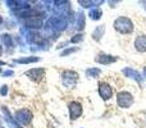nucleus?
Masks as SVG:
<instances>
[{
	"label": "nucleus",
	"mask_w": 146,
	"mask_h": 128,
	"mask_svg": "<svg viewBox=\"0 0 146 128\" xmlns=\"http://www.w3.org/2000/svg\"><path fill=\"white\" fill-rule=\"evenodd\" d=\"M95 62L99 64H103V65H109V64L115 63L117 56L109 55V54H105V53H100V54H98V56L95 58Z\"/></svg>",
	"instance_id": "nucleus-10"
},
{
	"label": "nucleus",
	"mask_w": 146,
	"mask_h": 128,
	"mask_svg": "<svg viewBox=\"0 0 146 128\" xmlns=\"http://www.w3.org/2000/svg\"><path fill=\"white\" fill-rule=\"evenodd\" d=\"M1 111H3V114H4L5 122H7V124L10 128H22L21 124L17 123V121L14 119V117H12V114H10V111L8 110L7 106H1Z\"/></svg>",
	"instance_id": "nucleus-11"
},
{
	"label": "nucleus",
	"mask_w": 146,
	"mask_h": 128,
	"mask_svg": "<svg viewBox=\"0 0 146 128\" xmlns=\"http://www.w3.org/2000/svg\"><path fill=\"white\" fill-rule=\"evenodd\" d=\"M14 74V72L13 70H5V72H3V76L4 77H8V76H13Z\"/></svg>",
	"instance_id": "nucleus-24"
},
{
	"label": "nucleus",
	"mask_w": 146,
	"mask_h": 128,
	"mask_svg": "<svg viewBox=\"0 0 146 128\" xmlns=\"http://www.w3.org/2000/svg\"><path fill=\"white\" fill-rule=\"evenodd\" d=\"M1 54H3V48H1V45H0V56H1Z\"/></svg>",
	"instance_id": "nucleus-25"
},
{
	"label": "nucleus",
	"mask_w": 146,
	"mask_h": 128,
	"mask_svg": "<svg viewBox=\"0 0 146 128\" xmlns=\"http://www.w3.org/2000/svg\"><path fill=\"white\" fill-rule=\"evenodd\" d=\"M13 117L17 121V123L21 124V126H27L32 121V113L28 109H19V110L15 111Z\"/></svg>",
	"instance_id": "nucleus-4"
},
{
	"label": "nucleus",
	"mask_w": 146,
	"mask_h": 128,
	"mask_svg": "<svg viewBox=\"0 0 146 128\" xmlns=\"http://www.w3.org/2000/svg\"><path fill=\"white\" fill-rule=\"evenodd\" d=\"M104 32H105V26H104V25L99 26V27H96L95 30H94V32H92V38H94L95 41H100L101 37L104 36Z\"/></svg>",
	"instance_id": "nucleus-15"
},
{
	"label": "nucleus",
	"mask_w": 146,
	"mask_h": 128,
	"mask_svg": "<svg viewBox=\"0 0 146 128\" xmlns=\"http://www.w3.org/2000/svg\"><path fill=\"white\" fill-rule=\"evenodd\" d=\"M135 49L139 53H146V35H140L135 40Z\"/></svg>",
	"instance_id": "nucleus-13"
},
{
	"label": "nucleus",
	"mask_w": 146,
	"mask_h": 128,
	"mask_svg": "<svg viewBox=\"0 0 146 128\" xmlns=\"http://www.w3.org/2000/svg\"><path fill=\"white\" fill-rule=\"evenodd\" d=\"M98 91H99V95L103 100H110L111 96H113V88L109 83L106 82H100L98 86Z\"/></svg>",
	"instance_id": "nucleus-6"
},
{
	"label": "nucleus",
	"mask_w": 146,
	"mask_h": 128,
	"mask_svg": "<svg viewBox=\"0 0 146 128\" xmlns=\"http://www.w3.org/2000/svg\"><path fill=\"white\" fill-rule=\"evenodd\" d=\"M101 73V69L100 68H88L86 69V76L87 78H98Z\"/></svg>",
	"instance_id": "nucleus-18"
},
{
	"label": "nucleus",
	"mask_w": 146,
	"mask_h": 128,
	"mask_svg": "<svg viewBox=\"0 0 146 128\" xmlns=\"http://www.w3.org/2000/svg\"><path fill=\"white\" fill-rule=\"evenodd\" d=\"M0 128H3V127H0Z\"/></svg>",
	"instance_id": "nucleus-30"
},
{
	"label": "nucleus",
	"mask_w": 146,
	"mask_h": 128,
	"mask_svg": "<svg viewBox=\"0 0 146 128\" xmlns=\"http://www.w3.org/2000/svg\"><path fill=\"white\" fill-rule=\"evenodd\" d=\"M3 21H4V19H3V17H1V15H0V25H1V23H3Z\"/></svg>",
	"instance_id": "nucleus-27"
},
{
	"label": "nucleus",
	"mask_w": 146,
	"mask_h": 128,
	"mask_svg": "<svg viewBox=\"0 0 146 128\" xmlns=\"http://www.w3.org/2000/svg\"><path fill=\"white\" fill-rule=\"evenodd\" d=\"M101 15H103V10L100 8H94L88 12V18L92 21H99L101 18Z\"/></svg>",
	"instance_id": "nucleus-16"
},
{
	"label": "nucleus",
	"mask_w": 146,
	"mask_h": 128,
	"mask_svg": "<svg viewBox=\"0 0 146 128\" xmlns=\"http://www.w3.org/2000/svg\"><path fill=\"white\" fill-rule=\"evenodd\" d=\"M48 26L49 28H51V30H54L55 32H60V31H64L67 27V21L66 18L63 17H51L50 19H49L48 22Z\"/></svg>",
	"instance_id": "nucleus-5"
},
{
	"label": "nucleus",
	"mask_w": 146,
	"mask_h": 128,
	"mask_svg": "<svg viewBox=\"0 0 146 128\" xmlns=\"http://www.w3.org/2000/svg\"><path fill=\"white\" fill-rule=\"evenodd\" d=\"M86 26V17L83 14V12H78L77 14V30L82 31Z\"/></svg>",
	"instance_id": "nucleus-17"
},
{
	"label": "nucleus",
	"mask_w": 146,
	"mask_h": 128,
	"mask_svg": "<svg viewBox=\"0 0 146 128\" xmlns=\"http://www.w3.org/2000/svg\"><path fill=\"white\" fill-rule=\"evenodd\" d=\"M41 59L37 58V56H23V58L19 59H14V62L18 64H31V63H37Z\"/></svg>",
	"instance_id": "nucleus-14"
},
{
	"label": "nucleus",
	"mask_w": 146,
	"mask_h": 128,
	"mask_svg": "<svg viewBox=\"0 0 146 128\" xmlns=\"http://www.w3.org/2000/svg\"><path fill=\"white\" fill-rule=\"evenodd\" d=\"M144 77H145V78H146V67H145V68H144Z\"/></svg>",
	"instance_id": "nucleus-26"
},
{
	"label": "nucleus",
	"mask_w": 146,
	"mask_h": 128,
	"mask_svg": "<svg viewBox=\"0 0 146 128\" xmlns=\"http://www.w3.org/2000/svg\"><path fill=\"white\" fill-rule=\"evenodd\" d=\"M0 40L3 41V44H4L5 46H8V48H13L14 46V44H13V38L10 35H8V33H3L1 36H0Z\"/></svg>",
	"instance_id": "nucleus-19"
},
{
	"label": "nucleus",
	"mask_w": 146,
	"mask_h": 128,
	"mask_svg": "<svg viewBox=\"0 0 146 128\" xmlns=\"http://www.w3.org/2000/svg\"><path fill=\"white\" fill-rule=\"evenodd\" d=\"M82 41H83V35L82 33H77V35H74L71 40H69V42L71 44H77V42H82Z\"/></svg>",
	"instance_id": "nucleus-21"
},
{
	"label": "nucleus",
	"mask_w": 146,
	"mask_h": 128,
	"mask_svg": "<svg viewBox=\"0 0 146 128\" xmlns=\"http://www.w3.org/2000/svg\"><path fill=\"white\" fill-rule=\"evenodd\" d=\"M117 104L122 109H128L133 104V96L128 91H121L117 95Z\"/></svg>",
	"instance_id": "nucleus-3"
},
{
	"label": "nucleus",
	"mask_w": 146,
	"mask_h": 128,
	"mask_svg": "<svg viewBox=\"0 0 146 128\" xmlns=\"http://www.w3.org/2000/svg\"><path fill=\"white\" fill-rule=\"evenodd\" d=\"M0 73H1V68H0Z\"/></svg>",
	"instance_id": "nucleus-29"
},
{
	"label": "nucleus",
	"mask_w": 146,
	"mask_h": 128,
	"mask_svg": "<svg viewBox=\"0 0 146 128\" xmlns=\"http://www.w3.org/2000/svg\"><path fill=\"white\" fill-rule=\"evenodd\" d=\"M8 94V86L7 85H3L1 88H0V95L1 96H7Z\"/></svg>",
	"instance_id": "nucleus-23"
},
{
	"label": "nucleus",
	"mask_w": 146,
	"mask_h": 128,
	"mask_svg": "<svg viewBox=\"0 0 146 128\" xmlns=\"http://www.w3.org/2000/svg\"><path fill=\"white\" fill-rule=\"evenodd\" d=\"M68 111H69V118L71 121H76L82 115V105L78 101H71L68 104Z\"/></svg>",
	"instance_id": "nucleus-7"
},
{
	"label": "nucleus",
	"mask_w": 146,
	"mask_h": 128,
	"mask_svg": "<svg viewBox=\"0 0 146 128\" xmlns=\"http://www.w3.org/2000/svg\"><path fill=\"white\" fill-rule=\"evenodd\" d=\"M114 30L122 35H129L133 32V22L127 17H118L114 21Z\"/></svg>",
	"instance_id": "nucleus-1"
},
{
	"label": "nucleus",
	"mask_w": 146,
	"mask_h": 128,
	"mask_svg": "<svg viewBox=\"0 0 146 128\" xmlns=\"http://www.w3.org/2000/svg\"><path fill=\"white\" fill-rule=\"evenodd\" d=\"M103 1H86V0H78V4L82 5L83 8H92L96 4H101Z\"/></svg>",
	"instance_id": "nucleus-20"
},
{
	"label": "nucleus",
	"mask_w": 146,
	"mask_h": 128,
	"mask_svg": "<svg viewBox=\"0 0 146 128\" xmlns=\"http://www.w3.org/2000/svg\"><path fill=\"white\" fill-rule=\"evenodd\" d=\"M25 25H26V27H28V28L38 30V28L42 27V19H41L40 17H37V15H35V17H30V18L26 19Z\"/></svg>",
	"instance_id": "nucleus-12"
},
{
	"label": "nucleus",
	"mask_w": 146,
	"mask_h": 128,
	"mask_svg": "<svg viewBox=\"0 0 146 128\" xmlns=\"http://www.w3.org/2000/svg\"><path fill=\"white\" fill-rule=\"evenodd\" d=\"M78 82V73L74 70H64L62 73V83H63L66 87L73 88L76 87Z\"/></svg>",
	"instance_id": "nucleus-2"
},
{
	"label": "nucleus",
	"mask_w": 146,
	"mask_h": 128,
	"mask_svg": "<svg viewBox=\"0 0 146 128\" xmlns=\"http://www.w3.org/2000/svg\"><path fill=\"white\" fill-rule=\"evenodd\" d=\"M30 80L35 81V82H40L44 77H45V69L44 68H32V69L27 70L25 73Z\"/></svg>",
	"instance_id": "nucleus-8"
},
{
	"label": "nucleus",
	"mask_w": 146,
	"mask_h": 128,
	"mask_svg": "<svg viewBox=\"0 0 146 128\" xmlns=\"http://www.w3.org/2000/svg\"><path fill=\"white\" fill-rule=\"evenodd\" d=\"M122 72H123V74L126 76V77H128V78H131V80L136 81V82L140 83V85H142V83H144V77H142V76L140 74V72H137L136 69H132V68L127 67V68H124Z\"/></svg>",
	"instance_id": "nucleus-9"
},
{
	"label": "nucleus",
	"mask_w": 146,
	"mask_h": 128,
	"mask_svg": "<svg viewBox=\"0 0 146 128\" xmlns=\"http://www.w3.org/2000/svg\"><path fill=\"white\" fill-rule=\"evenodd\" d=\"M0 65H5V62H0Z\"/></svg>",
	"instance_id": "nucleus-28"
},
{
	"label": "nucleus",
	"mask_w": 146,
	"mask_h": 128,
	"mask_svg": "<svg viewBox=\"0 0 146 128\" xmlns=\"http://www.w3.org/2000/svg\"><path fill=\"white\" fill-rule=\"evenodd\" d=\"M78 50V48H71V49H66V50H63L60 53V56H67V55H71V54L76 53V51Z\"/></svg>",
	"instance_id": "nucleus-22"
}]
</instances>
